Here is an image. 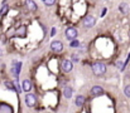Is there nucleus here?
Segmentation results:
<instances>
[{
    "label": "nucleus",
    "instance_id": "5",
    "mask_svg": "<svg viewBox=\"0 0 130 113\" xmlns=\"http://www.w3.org/2000/svg\"><path fill=\"white\" fill-rule=\"evenodd\" d=\"M77 37V29L76 28H68L67 30H66V38L67 39H70V40H73L75 38Z\"/></svg>",
    "mask_w": 130,
    "mask_h": 113
},
{
    "label": "nucleus",
    "instance_id": "2",
    "mask_svg": "<svg viewBox=\"0 0 130 113\" xmlns=\"http://www.w3.org/2000/svg\"><path fill=\"white\" fill-rule=\"evenodd\" d=\"M20 69H22V63L15 60V62L11 64V73L14 74V77H15V78H18V77H19Z\"/></svg>",
    "mask_w": 130,
    "mask_h": 113
},
{
    "label": "nucleus",
    "instance_id": "11",
    "mask_svg": "<svg viewBox=\"0 0 130 113\" xmlns=\"http://www.w3.org/2000/svg\"><path fill=\"white\" fill-rule=\"evenodd\" d=\"M72 93H73V89H72L71 87H66L64 91H63V96H64L66 98H71V97H72Z\"/></svg>",
    "mask_w": 130,
    "mask_h": 113
},
{
    "label": "nucleus",
    "instance_id": "17",
    "mask_svg": "<svg viewBox=\"0 0 130 113\" xmlns=\"http://www.w3.org/2000/svg\"><path fill=\"white\" fill-rule=\"evenodd\" d=\"M24 33H25V28L23 27V28L18 29V32H17V35H18V37H20V35H23V37H24V35H25Z\"/></svg>",
    "mask_w": 130,
    "mask_h": 113
},
{
    "label": "nucleus",
    "instance_id": "20",
    "mask_svg": "<svg viewBox=\"0 0 130 113\" xmlns=\"http://www.w3.org/2000/svg\"><path fill=\"white\" fill-rule=\"evenodd\" d=\"M53 35H56V28H52V30H51V37H53Z\"/></svg>",
    "mask_w": 130,
    "mask_h": 113
},
{
    "label": "nucleus",
    "instance_id": "21",
    "mask_svg": "<svg viewBox=\"0 0 130 113\" xmlns=\"http://www.w3.org/2000/svg\"><path fill=\"white\" fill-rule=\"evenodd\" d=\"M106 11H107V9H106V8H104V9H102V13H101V16H104V15L106 14Z\"/></svg>",
    "mask_w": 130,
    "mask_h": 113
},
{
    "label": "nucleus",
    "instance_id": "6",
    "mask_svg": "<svg viewBox=\"0 0 130 113\" xmlns=\"http://www.w3.org/2000/svg\"><path fill=\"white\" fill-rule=\"evenodd\" d=\"M36 103H37V99H36V97L33 94H27L25 96V104L28 107H34Z\"/></svg>",
    "mask_w": 130,
    "mask_h": 113
},
{
    "label": "nucleus",
    "instance_id": "8",
    "mask_svg": "<svg viewBox=\"0 0 130 113\" xmlns=\"http://www.w3.org/2000/svg\"><path fill=\"white\" fill-rule=\"evenodd\" d=\"M62 67H63V69H64L66 72H71L72 68H73V62H72V60H63Z\"/></svg>",
    "mask_w": 130,
    "mask_h": 113
},
{
    "label": "nucleus",
    "instance_id": "1",
    "mask_svg": "<svg viewBox=\"0 0 130 113\" xmlns=\"http://www.w3.org/2000/svg\"><path fill=\"white\" fill-rule=\"evenodd\" d=\"M92 72H93L95 75L105 74V72H106V65H105V63H101V62L95 63V64L92 65Z\"/></svg>",
    "mask_w": 130,
    "mask_h": 113
},
{
    "label": "nucleus",
    "instance_id": "13",
    "mask_svg": "<svg viewBox=\"0 0 130 113\" xmlns=\"http://www.w3.org/2000/svg\"><path fill=\"white\" fill-rule=\"evenodd\" d=\"M75 103H76V106H77V107L84 106V103H85V97H82V96H77V98H76Z\"/></svg>",
    "mask_w": 130,
    "mask_h": 113
},
{
    "label": "nucleus",
    "instance_id": "3",
    "mask_svg": "<svg viewBox=\"0 0 130 113\" xmlns=\"http://www.w3.org/2000/svg\"><path fill=\"white\" fill-rule=\"evenodd\" d=\"M82 23H84V25H85L86 28H91V27H93V25H95L96 19H95L92 15H87V16H85V18H84Z\"/></svg>",
    "mask_w": 130,
    "mask_h": 113
},
{
    "label": "nucleus",
    "instance_id": "4",
    "mask_svg": "<svg viewBox=\"0 0 130 113\" xmlns=\"http://www.w3.org/2000/svg\"><path fill=\"white\" fill-rule=\"evenodd\" d=\"M51 49H52L53 52H56V53H59V52H62V49H63V44H62L59 40H54V41L51 43Z\"/></svg>",
    "mask_w": 130,
    "mask_h": 113
},
{
    "label": "nucleus",
    "instance_id": "10",
    "mask_svg": "<svg viewBox=\"0 0 130 113\" xmlns=\"http://www.w3.org/2000/svg\"><path fill=\"white\" fill-rule=\"evenodd\" d=\"M25 4H27V6H28L29 10H32V11H36L37 10V5H36V3L33 0H27Z\"/></svg>",
    "mask_w": 130,
    "mask_h": 113
},
{
    "label": "nucleus",
    "instance_id": "7",
    "mask_svg": "<svg viewBox=\"0 0 130 113\" xmlns=\"http://www.w3.org/2000/svg\"><path fill=\"white\" fill-rule=\"evenodd\" d=\"M102 94H104V89L101 87H99V85L92 87V89H91V96L92 97H99V96H102Z\"/></svg>",
    "mask_w": 130,
    "mask_h": 113
},
{
    "label": "nucleus",
    "instance_id": "19",
    "mask_svg": "<svg viewBox=\"0 0 130 113\" xmlns=\"http://www.w3.org/2000/svg\"><path fill=\"white\" fill-rule=\"evenodd\" d=\"M43 1H44V4H45V5H53L56 0H43Z\"/></svg>",
    "mask_w": 130,
    "mask_h": 113
},
{
    "label": "nucleus",
    "instance_id": "12",
    "mask_svg": "<svg viewBox=\"0 0 130 113\" xmlns=\"http://www.w3.org/2000/svg\"><path fill=\"white\" fill-rule=\"evenodd\" d=\"M119 9H120V11H121L123 14L129 13V6H128V4H126V3H121V4H120V6H119Z\"/></svg>",
    "mask_w": 130,
    "mask_h": 113
},
{
    "label": "nucleus",
    "instance_id": "16",
    "mask_svg": "<svg viewBox=\"0 0 130 113\" xmlns=\"http://www.w3.org/2000/svg\"><path fill=\"white\" fill-rule=\"evenodd\" d=\"M5 85L9 88V89H11V91H15L17 92V88H15V84L14 83H10V82H5Z\"/></svg>",
    "mask_w": 130,
    "mask_h": 113
},
{
    "label": "nucleus",
    "instance_id": "18",
    "mask_svg": "<svg viewBox=\"0 0 130 113\" xmlns=\"http://www.w3.org/2000/svg\"><path fill=\"white\" fill-rule=\"evenodd\" d=\"M124 93H125V96H126V97H129L130 98V85H126V87H125Z\"/></svg>",
    "mask_w": 130,
    "mask_h": 113
},
{
    "label": "nucleus",
    "instance_id": "15",
    "mask_svg": "<svg viewBox=\"0 0 130 113\" xmlns=\"http://www.w3.org/2000/svg\"><path fill=\"white\" fill-rule=\"evenodd\" d=\"M8 10H9V6H8V5H4V6L1 8V10H0V16L5 15V14L8 13Z\"/></svg>",
    "mask_w": 130,
    "mask_h": 113
},
{
    "label": "nucleus",
    "instance_id": "9",
    "mask_svg": "<svg viewBox=\"0 0 130 113\" xmlns=\"http://www.w3.org/2000/svg\"><path fill=\"white\" fill-rule=\"evenodd\" d=\"M22 85H23V91H24V92H29V91L32 89V83H30V80H28V79L23 80Z\"/></svg>",
    "mask_w": 130,
    "mask_h": 113
},
{
    "label": "nucleus",
    "instance_id": "14",
    "mask_svg": "<svg viewBox=\"0 0 130 113\" xmlns=\"http://www.w3.org/2000/svg\"><path fill=\"white\" fill-rule=\"evenodd\" d=\"M81 44H80V41L78 40H76V39H73V40H71V43H70V47L71 48H77V47H80Z\"/></svg>",
    "mask_w": 130,
    "mask_h": 113
}]
</instances>
